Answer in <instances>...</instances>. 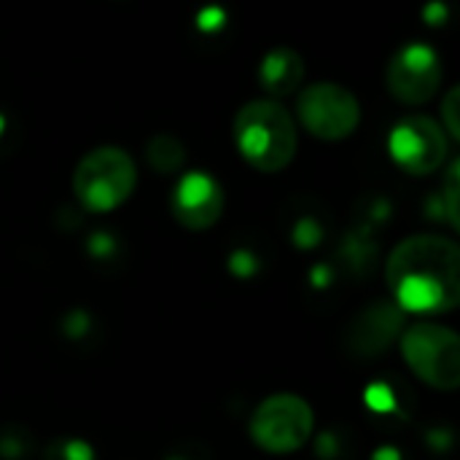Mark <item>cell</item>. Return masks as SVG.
<instances>
[{"mask_svg": "<svg viewBox=\"0 0 460 460\" xmlns=\"http://www.w3.org/2000/svg\"><path fill=\"white\" fill-rule=\"evenodd\" d=\"M385 283L404 313L445 315L460 305V248L445 234H412L385 261Z\"/></svg>", "mask_w": 460, "mask_h": 460, "instance_id": "6da1fadb", "label": "cell"}, {"mask_svg": "<svg viewBox=\"0 0 460 460\" xmlns=\"http://www.w3.org/2000/svg\"><path fill=\"white\" fill-rule=\"evenodd\" d=\"M234 143L240 156L259 172L286 170L299 148L296 121L291 111L272 100H251L234 116Z\"/></svg>", "mask_w": 460, "mask_h": 460, "instance_id": "7a4b0ae2", "label": "cell"}, {"mask_svg": "<svg viewBox=\"0 0 460 460\" xmlns=\"http://www.w3.org/2000/svg\"><path fill=\"white\" fill-rule=\"evenodd\" d=\"M137 186L135 159L119 146L89 151L73 170V194L89 213H111L121 208Z\"/></svg>", "mask_w": 460, "mask_h": 460, "instance_id": "3957f363", "label": "cell"}, {"mask_svg": "<svg viewBox=\"0 0 460 460\" xmlns=\"http://www.w3.org/2000/svg\"><path fill=\"white\" fill-rule=\"evenodd\" d=\"M410 372L434 391L453 394L460 385V340L450 326L420 321L407 326L399 340Z\"/></svg>", "mask_w": 460, "mask_h": 460, "instance_id": "277c9868", "label": "cell"}, {"mask_svg": "<svg viewBox=\"0 0 460 460\" xmlns=\"http://www.w3.org/2000/svg\"><path fill=\"white\" fill-rule=\"evenodd\" d=\"M315 431V410L296 394L267 396L248 420L251 442L270 456L302 450Z\"/></svg>", "mask_w": 460, "mask_h": 460, "instance_id": "5b68a950", "label": "cell"}, {"mask_svg": "<svg viewBox=\"0 0 460 460\" xmlns=\"http://www.w3.org/2000/svg\"><path fill=\"white\" fill-rule=\"evenodd\" d=\"M296 116L313 137L337 143L358 129L361 105L348 86L334 81H315L299 92Z\"/></svg>", "mask_w": 460, "mask_h": 460, "instance_id": "8992f818", "label": "cell"}, {"mask_svg": "<svg viewBox=\"0 0 460 460\" xmlns=\"http://www.w3.org/2000/svg\"><path fill=\"white\" fill-rule=\"evenodd\" d=\"M388 151L407 175H431L447 162L450 137L431 116H407L391 129Z\"/></svg>", "mask_w": 460, "mask_h": 460, "instance_id": "52a82bcc", "label": "cell"}, {"mask_svg": "<svg viewBox=\"0 0 460 460\" xmlns=\"http://www.w3.org/2000/svg\"><path fill=\"white\" fill-rule=\"evenodd\" d=\"M445 78L442 57L429 43H404L388 62V92L404 105H423L439 94Z\"/></svg>", "mask_w": 460, "mask_h": 460, "instance_id": "ba28073f", "label": "cell"}, {"mask_svg": "<svg viewBox=\"0 0 460 460\" xmlns=\"http://www.w3.org/2000/svg\"><path fill=\"white\" fill-rule=\"evenodd\" d=\"M224 205V189L208 172H186L172 191V216L183 229L191 232H205L216 226Z\"/></svg>", "mask_w": 460, "mask_h": 460, "instance_id": "9c48e42d", "label": "cell"}, {"mask_svg": "<svg viewBox=\"0 0 460 460\" xmlns=\"http://www.w3.org/2000/svg\"><path fill=\"white\" fill-rule=\"evenodd\" d=\"M404 329V310H399L394 302H377L364 307L358 318L350 326V345L364 356H380L385 353L396 337H402Z\"/></svg>", "mask_w": 460, "mask_h": 460, "instance_id": "30bf717a", "label": "cell"}, {"mask_svg": "<svg viewBox=\"0 0 460 460\" xmlns=\"http://www.w3.org/2000/svg\"><path fill=\"white\" fill-rule=\"evenodd\" d=\"M302 78H305V59L299 57V51L288 46L272 49L259 65V84L272 100L294 94L302 86Z\"/></svg>", "mask_w": 460, "mask_h": 460, "instance_id": "8fae6325", "label": "cell"}, {"mask_svg": "<svg viewBox=\"0 0 460 460\" xmlns=\"http://www.w3.org/2000/svg\"><path fill=\"white\" fill-rule=\"evenodd\" d=\"M146 159L156 172H178L186 164V148L172 135H154L146 146Z\"/></svg>", "mask_w": 460, "mask_h": 460, "instance_id": "7c38bea8", "label": "cell"}, {"mask_svg": "<svg viewBox=\"0 0 460 460\" xmlns=\"http://www.w3.org/2000/svg\"><path fill=\"white\" fill-rule=\"evenodd\" d=\"M40 460H97V450L81 437H57L43 447Z\"/></svg>", "mask_w": 460, "mask_h": 460, "instance_id": "4fadbf2b", "label": "cell"}, {"mask_svg": "<svg viewBox=\"0 0 460 460\" xmlns=\"http://www.w3.org/2000/svg\"><path fill=\"white\" fill-rule=\"evenodd\" d=\"M442 210L445 218L453 229H460V162L453 159L445 175V186H442Z\"/></svg>", "mask_w": 460, "mask_h": 460, "instance_id": "5bb4252c", "label": "cell"}, {"mask_svg": "<svg viewBox=\"0 0 460 460\" xmlns=\"http://www.w3.org/2000/svg\"><path fill=\"white\" fill-rule=\"evenodd\" d=\"M458 111H460V89L458 86H453L447 94H445V100H442V129L447 132V137L450 140H460V119H458Z\"/></svg>", "mask_w": 460, "mask_h": 460, "instance_id": "9a60e30c", "label": "cell"}]
</instances>
